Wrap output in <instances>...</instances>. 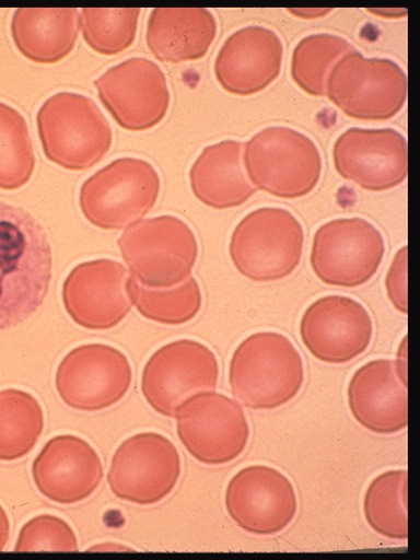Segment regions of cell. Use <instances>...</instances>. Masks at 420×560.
<instances>
[{"mask_svg":"<svg viewBox=\"0 0 420 560\" xmlns=\"http://www.w3.org/2000/svg\"><path fill=\"white\" fill-rule=\"evenodd\" d=\"M51 276V247L42 224L24 208L0 201V330L38 310Z\"/></svg>","mask_w":420,"mask_h":560,"instance_id":"1","label":"cell"},{"mask_svg":"<svg viewBox=\"0 0 420 560\" xmlns=\"http://www.w3.org/2000/svg\"><path fill=\"white\" fill-rule=\"evenodd\" d=\"M302 357L292 341L277 331H257L234 350L229 384L235 400L255 410L290 402L304 383Z\"/></svg>","mask_w":420,"mask_h":560,"instance_id":"2","label":"cell"},{"mask_svg":"<svg viewBox=\"0 0 420 560\" xmlns=\"http://www.w3.org/2000/svg\"><path fill=\"white\" fill-rule=\"evenodd\" d=\"M38 136L46 158L70 171L98 163L112 144V129L95 102L82 94L59 92L38 109Z\"/></svg>","mask_w":420,"mask_h":560,"instance_id":"3","label":"cell"},{"mask_svg":"<svg viewBox=\"0 0 420 560\" xmlns=\"http://www.w3.org/2000/svg\"><path fill=\"white\" fill-rule=\"evenodd\" d=\"M244 167L257 189L295 199L310 194L322 174V156L306 135L284 126H271L244 144Z\"/></svg>","mask_w":420,"mask_h":560,"instance_id":"4","label":"cell"},{"mask_svg":"<svg viewBox=\"0 0 420 560\" xmlns=\"http://www.w3.org/2000/svg\"><path fill=\"white\" fill-rule=\"evenodd\" d=\"M303 244V228L294 214L282 208L264 207L237 223L229 253L241 275L255 282H270L295 270Z\"/></svg>","mask_w":420,"mask_h":560,"instance_id":"5","label":"cell"},{"mask_svg":"<svg viewBox=\"0 0 420 560\" xmlns=\"http://www.w3.org/2000/svg\"><path fill=\"white\" fill-rule=\"evenodd\" d=\"M117 244L132 278L148 288H172L185 281L198 256L192 230L173 215L137 221Z\"/></svg>","mask_w":420,"mask_h":560,"instance_id":"6","label":"cell"},{"mask_svg":"<svg viewBox=\"0 0 420 560\" xmlns=\"http://www.w3.org/2000/svg\"><path fill=\"white\" fill-rule=\"evenodd\" d=\"M160 192V177L147 161L120 158L84 180L79 195L83 215L103 230H120L145 215Z\"/></svg>","mask_w":420,"mask_h":560,"instance_id":"7","label":"cell"},{"mask_svg":"<svg viewBox=\"0 0 420 560\" xmlns=\"http://www.w3.org/2000/svg\"><path fill=\"white\" fill-rule=\"evenodd\" d=\"M325 95L349 117L386 120L406 102L407 77L390 59L365 58L353 50L331 69Z\"/></svg>","mask_w":420,"mask_h":560,"instance_id":"8","label":"cell"},{"mask_svg":"<svg viewBox=\"0 0 420 560\" xmlns=\"http://www.w3.org/2000/svg\"><path fill=\"white\" fill-rule=\"evenodd\" d=\"M179 441L206 465L236 459L249 440V424L237 400L224 394L200 392L180 404L175 413Z\"/></svg>","mask_w":420,"mask_h":560,"instance_id":"9","label":"cell"},{"mask_svg":"<svg viewBox=\"0 0 420 560\" xmlns=\"http://www.w3.org/2000/svg\"><path fill=\"white\" fill-rule=\"evenodd\" d=\"M384 254V237L371 222L362 218H341L317 229L310 262L324 283L357 288L374 277Z\"/></svg>","mask_w":420,"mask_h":560,"instance_id":"10","label":"cell"},{"mask_svg":"<svg viewBox=\"0 0 420 560\" xmlns=\"http://www.w3.org/2000/svg\"><path fill=\"white\" fill-rule=\"evenodd\" d=\"M218 378L213 351L199 341L179 339L150 357L142 371L141 390L156 412L171 418L190 396L215 390Z\"/></svg>","mask_w":420,"mask_h":560,"instance_id":"11","label":"cell"},{"mask_svg":"<svg viewBox=\"0 0 420 560\" xmlns=\"http://www.w3.org/2000/svg\"><path fill=\"white\" fill-rule=\"evenodd\" d=\"M180 471V456L173 442L156 432H142L118 446L107 481L117 498L150 505L174 490Z\"/></svg>","mask_w":420,"mask_h":560,"instance_id":"12","label":"cell"},{"mask_svg":"<svg viewBox=\"0 0 420 560\" xmlns=\"http://www.w3.org/2000/svg\"><path fill=\"white\" fill-rule=\"evenodd\" d=\"M132 371L127 357L104 343L72 349L59 363L56 388L66 405L98 411L118 402L128 392Z\"/></svg>","mask_w":420,"mask_h":560,"instance_id":"13","label":"cell"},{"mask_svg":"<svg viewBox=\"0 0 420 560\" xmlns=\"http://www.w3.org/2000/svg\"><path fill=\"white\" fill-rule=\"evenodd\" d=\"M224 504L240 528L258 536L282 532L298 512L293 483L268 465H249L234 474L225 489Z\"/></svg>","mask_w":420,"mask_h":560,"instance_id":"14","label":"cell"},{"mask_svg":"<svg viewBox=\"0 0 420 560\" xmlns=\"http://www.w3.org/2000/svg\"><path fill=\"white\" fill-rule=\"evenodd\" d=\"M94 85L103 105L124 129L147 130L167 113L166 78L160 67L147 58L132 57L110 67Z\"/></svg>","mask_w":420,"mask_h":560,"instance_id":"15","label":"cell"},{"mask_svg":"<svg viewBox=\"0 0 420 560\" xmlns=\"http://www.w3.org/2000/svg\"><path fill=\"white\" fill-rule=\"evenodd\" d=\"M372 336L369 312L349 296L319 298L306 307L300 320L303 345L315 359L326 363L352 361L368 350Z\"/></svg>","mask_w":420,"mask_h":560,"instance_id":"16","label":"cell"},{"mask_svg":"<svg viewBox=\"0 0 420 560\" xmlns=\"http://www.w3.org/2000/svg\"><path fill=\"white\" fill-rule=\"evenodd\" d=\"M332 160L345 179L369 191H384L407 177V141L392 128L352 127L336 139Z\"/></svg>","mask_w":420,"mask_h":560,"instance_id":"17","label":"cell"},{"mask_svg":"<svg viewBox=\"0 0 420 560\" xmlns=\"http://www.w3.org/2000/svg\"><path fill=\"white\" fill-rule=\"evenodd\" d=\"M129 280L127 270L118 261H84L75 266L63 282L65 310L83 328H113L131 310Z\"/></svg>","mask_w":420,"mask_h":560,"instance_id":"18","label":"cell"},{"mask_svg":"<svg viewBox=\"0 0 420 560\" xmlns=\"http://www.w3.org/2000/svg\"><path fill=\"white\" fill-rule=\"evenodd\" d=\"M32 476L38 491L60 504L88 499L103 479V465L83 439L65 434L50 439L34 459Z\"/></svg>","mask_w":420,"mask_h":560,"instance_id":"19","label":"cell"},{"mask_svg":"<svg viewBox=\"0 0 420 560\" xmlns=\"http://www.w3.org/2000/svg\"><path fill=\"white\" fill-rule=\"evenodd\" d=\"M282 58L279 36L265 26L249 25L225 39L214 61V74L225 91L247 96L277 79Z\"/></svg>","mask_w":420,"mask_h":560,"instance_id":"20","label":"cell"},{"mask_svg":"<svg viewBox=\"0 0 420 560\" xmlns=\"http://www.w3.org/2000/svg\"><path fill=\"white\" fill-rule=\"evenodd\" d=\"M347 397L351 415L368 431L394 434L407 428V384L393 360L376 359L361 365L349 381Z\"/></svg>","mask_w":420,"mask_h":560,"instance_id":"21","label":"cell"},{"mask_svg":"<svg viewBox=\"0 0 420 560\" xmlns=\"http://www.w3.org/2000/svg\"><path fill=\"white\" fill-rule=\"evenodd\" d=\"M242 142L222 140L206 147L190 167L195 197L213 209L242 206L255 192L242 166Z\"/></svg>","mask_w":420,"mask_h":560,"instance_id":"22","label":"cell"},{"mask_svg":"<svg viewBox=\"0 0 420 560\" xmlns=\"http://www.w3.org/2000/svg\"><path fill=\"white\" fill-rule=\"evenodd\" d=\"M217 34V21L207 9H153L145 40L152 55L163 62L202 58Z\"/></svg>","mask_w":420,"mask_h":560,"instance_id":"23","label":"cell"},{"mask_svg":"<svg viewBox=\"0 0 420 560\" xmlns=\"http://www.w3.org/2000/svg\"><path fill=\"white\" fill-rule=\"evenodd\" d=\"M77 9H18L11 21L16 48L37 63H54L65 58L78 38Z\"/></svg>","mask_w":420,"mask_h":560,"instance_id":"24","label":"cell"},{"mask_svg":"<svg viewBox=\"0 0 420 560\" xmlns=\"http://www.w3.org/2000/svg\"><path fill=\"white\" fill-rule=\"evenodd\" d=\"M43 429V409L33 395L15 388L0 390V460L28 454Z\"/></svg>","mask_w":420,"mask_h":560,"instance_id":"25","label":"cell"},{"mask_svg":"<svg viewBox=\"0 0 420 560\" xmlns=\"http://www.w3.org/2000/svg\"><path fill=\"white\" fill-rule=\"evenodd\" d=\"M407 477L406 469L384 471L370 482L363 497L368 525L389 539L408 537Z\"/></svg>","mask_w":420,"mask_h":560,"instance_id":"26","label":"cell"},{"mask_svg":"<svg viewBox=\"0 0 420 560\" xmlns=\"http://www.w3.org/2000/svg\"><path fill=\"white\" fill-rule=\"evenodd\" d=\"M353 50L354 47L340 36L311 34L302 38L292 51L291 77L305 93L324 96L331 69Z\"/></svg>","mask_w":420,"mask_h":560,"instance_id":"27","label":"cell"},{"mask_svg":"<svg viewBox=\"0 0 420 560\" xmlns=\"http://www.w3.org/2000/svg\"><path fill=\"white\" fill-rule=\"evenodd\" d=\"M129 294L138 312L145 318L165 325H182L200 311L202 295L197 280L188 277L176 287L156 289L129 280Z\"/></svg>","mask_w":420,"mask_h":560,"instance_id":"28","label":"cell"},{"mask_svg":"<svg viewBox=\"0 0 420 560\" xmlns=\"http://www.w3.org/2000/svg\"><path fill=\"white\" fill-rule=\"evenodd\" d=\"M35 168V155L25 118L0 103V188L24 186Z\"/></svg>","mask_w":420,"mask_h":560,"instance_id":"29","label":"cell"},{"mask_svg":"<svg viewBox=\"0 0 420 560\" xmlns=\"http://www.w3.org/2000/svg\"><path fill=\"white\" fill-rule=\"evenodd\" d=\"M140 9H82L83 38L95 51L115 55L135 40Z\"/></svg>","mask_w":420,"mask_h":560,"instance_id":"30","label":"cell"},{"mask_svg":"<svg viewBox=\"0 0 420 560\" xmlns=\"http://www.w3.org/2000/svg\"><path fill=\"white\" fill-rule=\"evenodd\" d=\"M78 549L77 536L70 525L58 516L43 514L21 528L14 551L74 552Z\"/></svg>","mask_w":420,"mask_h":560,"instance_id":"31","label":"cell"},{"mask_svg":"<svg viewBox=\"0 0 420 560\" xmlns=\"http://www.w3.org/2000/svg\"><path fill=\"white\" fill-rule=\"evenodd\" d=\"M387 296L402 314H407V246L395 255L385 279Z\"/></svg>","mask_w":420,"mask_h":560,"instance_id":"32","label":"cell"},{"mask_svg":"<svg viewBox=\"0 0 420 560\" xmlns=\"http://www.w3.org/2000/svg\"><path fill=\"white\" fill-rule=\"evenodd\" d=\"M394 363L399 378L404 384H407V336L404 337L399 345Z\"/></svg>","mask_w":420,"mask_h":560,"instance_id":"33","label":"cell"},{"mask_svg":"<svg viewBox=\"0 0 420 560\" xmlns=\"http://www.w3.org/2000/svg\"><path fill=\"white\" fill-rule=\"evenodd\" d=\"M10 522L7 512L0 505V551H2L9 540Z\"/></svg>","mask_w":420,"mask_h":560,"instance_id":"34","label":"cell"},{"mask_svg":"<svg viewBox=\"0 0 420 560\" xmlns=\"http://www.w3.org/2000/svg\"><path fill=\"white\" fill-rule=\"evenodd\" d=\"M292 14L301 16L303 19H313V18H320L328 12H330V9H290L289 10Z\"/></svg>","mask_w":420,"mask_h":560,"instance_id":"35","label":"cell"},{"mask_svg":"<svg viewBox=\"0 0 420 560\" xmlns=\"http://www.w3.org/2000/svg\"><path fill=\"white\" fill-rule=\"evenodd\" d=\"M375 14H378V15H382V16H392V18H398V16H401L404 14H406V11L402 12L401 10H384V9H380V10H369Z\"/></svg>","mask_w":420,"mask_h":560,"instance_id":"36","label":"cell"}]
</instances>
